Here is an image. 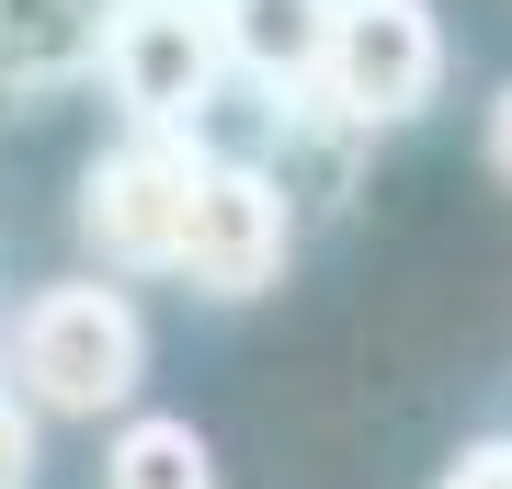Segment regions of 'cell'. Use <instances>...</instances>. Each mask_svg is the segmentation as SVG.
Here are the masks:
<instances>
[{"label": "cell", "instance_id": "8992f818", "mask_svg": "<svg viewBox=\"0 0 512 489\" xmlns=\"http://www.w3.org/2000/svg\"><path fill=\"white\" fill-rule=\"evenodd\" d=\"M330 12L342 0H205V35H217V69L296 103L319 80V46H330Z\"/></svg>", "mask_w": 512, "mask_h": 489}, {"label": "cell", "instance_id": "8fae6325", "mask_svg": "<svg viewBox=\"0 0 512 489\" xmlns=\"http://www.w3.org/2000/svg\"><path fill=\"white\" fill-rule=\"evenodd\" d=\"M490 171L512 182V91H501V103H490Z\"/></svg>", "mask_w": 512, "mask_h": 489}, {"label": "cell", "instance_id": "52a82bcc", "mask_svg": "<svg viewBox=\"0 0 512 489\" xmlns=\"http://www.w3.org/2000/svg\"><path fill=\"white\" fill-rule=\"evenodd\" d=\"M103 0H0V69L12 80H57L103 57Z\"/></svg>", "mask_w": 512, "mask_h": 489}, {"label": "cell", "instance_id": "30bf717a", "mask_svg": "<svg viewBox=\"0 0 512 489\" xmlns=\"http://www.w3.org/2000/svg\"><path fill=\"white\" fill-rule=\"evenodd\" d=\"M0 489H35V410L0 399Z\"/></svg>", "mask_w": 512, "mask_h": 489}, {"label": "cell", "instance_id": "5b68a950", "mask_svg": "<svg viewBox=\"0 0 512 489\" xmlns=\"http://www.w3.org/2000/svg\"><path fill=\"white\" fill-rule=\"evenodd\" d=\"M92 69L114 80V103L137 114V126H160V137H183L205 103H217V35H205V12H148V0H114V23H103V57Z\"/></svg>", "mask_w": 512, "mask_h": 489}, {"label": "cell", "instance_id": "9c48e42d", "mask_svg": "<svg viewBox=\"0 0 512 489\" xmlns=\"http://www.w3.org/2000/svg\"><path fill=\"white\" fill-rule=\"evenodd\" d=\"M444 489H512V433H490V444H467L456 467H444Z\"/></svg>", "mask_w": 512, "mask_h": 489}, {"label": "cell", "instance_id": "ba28073f", "mask_svg": "<svg viewBox=\"0 0 512 489\" xmlns=\"http://www.w3.org/2000/svg\"><path fill=\"white\" fill-rule=\"evenodd\" d=\"M103 489H217V455H205V433H194V421L137 410L126 433L103 444Z\"/></svg>", "mask_w": 512, "mask_h": 489}, {"label": "cell", "instance_id": "277c9868", "mask_svg": "<svg viewBox=\"0 0 512 489\" xmlns=\"http://www.w3.org/2000/svg\"><path fill=\"white\" fill-rule=\"evenodd\" d=\"M296 251V205H285V182L274 171H228V160H205L194 171V205H183V251H171V273H183L194 296H262L285 273Z\"/></svg>", "mask_w": 512, "mask_h": 489}, {"label": "cell", "instance_id": "6da1fadb", "mask_svg": "<svg viewBox=\"0 0 512 489\" xmlns=\"http://www.w3.org/2000/svg\"><path fill=\"white\" fill-rule=\"evenodd\" d=\"M12 376H23V399L57 410V421H103V410H126L137 376H148V319L114 285H46L35 308L12 319Z\"/></svg>", "mask_w": 512, "mask_h": 489}, {"label": "cell", "instance_id": "7c38bea8", "mask_svg": "<svg viewBox=\"0 0 512 489\" xmlns=\"http://www.w3.org/2000/svg\"><path fill=\"white\" fill-rule=\"evenodd\" d=\"M148 12H205V0H148Z\"/></svg>", "mask_w": 512, "mask_h": 489}, {"label": "cell", "instance_id": "3957f363", "mask_svg": "<svg viewBox=\"0 0 512 489\" xmlns=\"http://www.w3.org/2000/svg\"><path fill=\"white\" fill-rule=\"evenodd\" d=\"M194 137H160L137 126L126 148H103L92 182H80V239L114 262V273H171L183 251V205H194Z\"/></svg>", "mask_w": 512, "mask_h": 489}, {"label": "cell", "instance_id": "7a4b0ae2", "mask_svg": "<svg viewBox=\"0 0 512 489\" xmlns=\"http://www.w3.org/2000/svg\"><path fill=\"white\" fill-rule=\"evenodd\" d=\"M444 80V23L433 0H342L330 12V46H319V114L342 137H376V126H410Z\"/></svg>", "mask_w": 512, "mask_h": 489}]
</instances>
